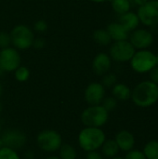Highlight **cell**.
<instances>
[{"mask_svg":"<svg viewBox=\"0 0 158 159\" xmlns=\"http://www.w3.org/2000/svg\"><path fill=\"white\" fill-rule=\"evenodd\" d=\"M135 105L141 108H148L158 102V85L151 80L140 82L131 90V98Z\"/></svg>","mask_w":158,"mask_h":159,"instance_id":"1","label":"cell"},{"mask_svg":"<svg viewBox=\"0 0 158 159\" xmlns=\"http://www.w3.org/2000/svg\"><path fill=\"white\" fill-rule=\"evenodd\" d=\"M78 144L85 152L98 151L106 140V135L101 128L85 127L78 134Z\"/></svg>","mask_w":158,"mask_h":159,"instance_id":"2","label":"cell"},{"mask_svg":"<svg viewBox=\"0 0 158 159\" xmlns=\"http://www.w3.org/2000/svg\"><path fill=\"white\" fill-rule=\"evenodd\" d=\"M80 120L85 127L102 128L109 120V112L102 105H89L81 116Z\"/></svg>","mask_w":158,"mask_h":159,"instance_id":"3","label":"cell"},{"mask_svg":"<svg viewBox=\"0 0 158 159\" xmlns=\"http://www.w3.org/2000/svg\"><path fill=\"white\" fill-rule=\"evenodd\" d=\"M131 69L137 74H147L156 66V53L148 49L136 50L129 61Z\"/></svg>","mask_w":158,"mask_h":159,"instance_id":"4","label":"cell"},{"mask_svg":"<svg viewBox=\"0 0 158 159\" xmlns=\"http://www.w3.org/2000/svg\"><path fill=\"white\" fill-rule=\"evenodd\" d=\"M39 149L46 153H54L59 151L62 143L61 135L54 129H44L39 132L35 139Z\"/></svg>","mask_w":158,"mask_h":159,"instance_id":"5","label":"cell"},{"mask_svg":"<svg viewBox=\"0 0 158 159\" xmlns=\"http://www.w3.org/2000/svg\"><path fill=\"white\" fill-rule=\"evenodd\" d=\"M9 34L13 46L21 50L31 48L34 39L32 30L23 24H19L13 27Z\"/></svg>","mask_w":158,"mask_h":159,"instance_id":"6","label":"cell"},{"mask_svg":"<svg viewBox=\"0 0 158 159\" xmlns=\"http://www.w3.org/2000/svg\"><path fill=\"white\" fill-rule=\"evenodd\" d=\"M137 15L140 22L147 28L158 25V0H148L138 7Z\"/></svg>","mask_w":158,"mask_h":159,"instance_id":"7","label":"cell"},{"mask_svg":"<svg viewBox=\"0 0 158 159\" xmlns=\"http://www.w3.org/2000/svg\"><path fill=\"white\" fill-rule=\"evenodd\" d=\"M136 49L131 43L127 40L115 41L109 49V56L116 62H128L131 60Z\"/></svg>","mask_w":158,"mask_h":159,"instance_id":"8","label":"cell"},{"mask_svg":"<svg viewBox=\"0 0 158 159\" xmlns=\"http://www.w3.org/2000/svg\"><path fill=\"white\" fill-rule=\"evenodd\" d=\"M129 41L136 50L148 49L154 44L155 36L147 28H137L129 33Z\"/></svg>","mask_w":158,"mask_h":159,"instance_id":"9","label":"cell"},{"mask_svg":"<svg viewBox=\"0 0 158 159\" xmlns=\"http://www.w3.org/2000/svg\"><path fill=\"white\" fill-rule=\"evenodd\" d=\"M20 65V55L13 48H2L0 51V67L4 72H14Z\"/></svg>","mask_w":158,"mask_h":159,"instance_id":"10","label":"cell"},{"mask_svg":"<svg viewBox=\"0 0 158 159\" xmlns=\"http://www.w3.org/2000/svg\"><path fill=\"white\" fill-rule=\"evenodd\" d=\"M1 139L4 146L12 148L14 150H20L24 147L27 142L26 135L18 129H8L3 132Z\"/></svg>","mask_w":158,"mask_h":159,"instance_id":"11","label":"cell"},{"mask_svg":"<svg viewBox=\"0 0 158 159\" xmlns=\"http://www.w3.org/2000/svg\"><path fill=\"white\" fill-rule=\"evenodd\" d=\"M85 100L88 105L101 104L105 98V88L102 83H90L85 89Z\"/></svg>","mask_w":158,"mask_h":159,"instance_id":"12","label":"cell"},{"mask_svg":"<svg viewBox=\"0 0 158 159\" xmlns=\"http://www.w3.org/2000/svg\"><path fill=\"white\" fill-rule=\"evenodd\" d=\"M112 66V59L109 54L101 52L95 56L92 61V70L97 75H104L109 73Z\"/></svg>","mask_w":158,"mask_h":159,"instance_id":"13","label":"cell"},{"mask_svg":"<svg viewBox=\"0 0 158 159\" xmlns=\"http://www.w3.org/2000/svg\"><path fill=\"white\" fill-rule=\"evenodd\" d=\"M115 141L116 142L119 150L123 151V152H129L131 150H133L134 146H135V137L134 135L126 129L120 130L116 135H115Z\"/></svg>","mask_w":158,"mask_h":159,"instance_id":"14","label":"cell"},{"mask_svg":"<svg viewBox=\"0 0 158 159\" xmlns=\"http://www.w3.org/2000/svg\"><path fill=\"white\" fill-rule=\"evenodd\" d=\"M111 39L115 41H121L129 39V32L120 22H111L106 28Z\"/></svg>","mask_w":158,"mask_h":159,"instance_id":"15","label":"cell"},{"mask_svg":"<svg viewBox=\"0 0 158 159\" xmlns=\"http://www.w3.org/2000/svg\"><path fill=\"white\" fill-rule=\"evenodd\" d=\"M118 22H120L126 28V30H128L129 33L132 32L133 30L139 28V25L141 24L137 13L130 11V10L120 15Z\"/></svg>","mask_w":158,"mask_h":159,"instance_id":"16","label":"cell"},{"mask_svg":"<svg viewBox=\"0 0 158 159\" xmlns=\"http://www.w3.org/2000/svg\"><path fill=\"white\" fill-rule=\"evenodd\" d=\"M113 97H115L117 101L126 102L131 98V89L130 88L123 83H116L112 88Z\"/></svg>","mask_w":158,"mask_h":159,"instance_id":"17","label":"cell"},{"mask_svg":"<svg viewBox=\"0 0 158 159\" xmlns=\"http://www.w3.org/2000/svg\"><path fill=\"white\" fill-rule=\"evenodd\" d=\"M101 148H102V155L105 156L106 157H110V158L116 157L120 151L119 147L115 140H105V142L103 143V144Z\"/></svg>","mask_w":158,"mask_h":159,"instance_id":"18","label":"cell"},{"mask_svg":"<svg viewBox=\"0 0 158 159\" xmlns=\"http://www.w3.org/2000/svg\"><path fill=\"white\" fill-rule=\"evenodd\" d=\"M113 10L119 16L129 11L131 7L130 0H110Z\"/></svg>","mask_w":158,"mask_h":159,"instance_id":"19","label":"cell"},{"mask_svg":"<svg viewBox=\"0 0 158 159\" xmlns=\"http://www.w3.org/2000/svg\"><path fill=\"white\" fill-rule=\"evenodd\" d=\"M93 39L100 46H108L112 42V39L106 29L95 30L93 33Z\"/></svg>","mask_w":158,"mask_h":159,"instance_id":"20","label":"cell"},{"mask_svg":"<svg viewBox=\"0 0 158 159\" xmlns=\"http://www.w3.org/2000/svg\"><path fill=\"white\" fill-rule=\"evenodd\" d=\"M59 157L61 159H76L77 152L72 144L62 143L59 149Z\"/></svg>","mask_w":158,"mask_h":159,"instance_id":"21","label":"cell"},{"mask_svg":"<svg viewBox=\"0 0 158 159\" xmlns=\"http://www.w3.org/2000/svg\"><path fill=\"white\" fill-rule=\"evenodd\" d=\"M146 159H158V141H150L142 151Z\"/></svg>","mask_w":158,"mask_h":159,"instance_id":"22","label":"cell"},{"mask_svg":"<svg viewBox=\"0 0 158 159\" xmlns=\"http://www.w3.org/2000/svg\"><path fill=\"white\" fill-rule=\"evenodd\" d=\"M15 78L19 82H25L30 77V71L25 66H19L15 71Z\"/></svg>","mask_w":158,"mask_h":159,"instance_id":"23","label":"cell"},{"mask_svg":"<svg viewBox=\"0 0 158 159\" xmlns=\"http://www.w3.org/2000/svg\"><path fill=\"white\" fill-rule=\"evenodd\" d=\"M0 159H20V157L16 150L3 146L0 149Z\"/></svg>","mask_w":158,"mask_h":159,"instance_id":"24","label":"cell"},{"mask_svg":"<svg viewBox=\"0 0 158 159\" xmlns=\"http://www.w3.org/2000/svg\"><path fill=\"white\" fill-rule=\"evenodd\" d=\"M117 83V77L115 74L113 73H107L103 75L102 85L106 89V88H113L115 84Z\"/></svg>","mask_w":158,"mask_h":159,"instance_id":"25","label":"cell"},{"mask_svg":"<svg viewBox=\"0 0 158 159\" xmlns=\"http://www.w3.org/2000/svg\"><path fill=\"white\" fill-rule=\"evenodd\" d=\"M117 100L113 97V96H110V97H106L103 99V101L102 102V105L110 113L111 111H114L116 107H117Z\"/></svg>","mask_w":158,"mask_h":159,"instance_id":"26","label":"cell"},{"mask_svg":"<svg viewBox=\"0 0 158 159\" xmlns=\"http://www.w3.org/2000/svg\"><path fill=\"white\" fill-rule=\"evenodd\" d=\"M10 43H11L10 34L6 32H0V48H8Z\"/></svg>","mask_w":158,"mask_h":159,"instance_id":"27","label":"cell"},{"mask_svg":"<svg viewBox=\"0 0 158 159\" xmlns=\"http://www.w3.org/2000/svg\"><path fill=\"white\" fill-rule=\"evenodd\" d=\"M124 159H146L145 156L143 155L142 151L140 150H131L127 153Z\"/></svg>","mask_w":158,"mask_h":159,"instance_id":"28","label":"cell"},{"mask_svg":"<svg viewBox=\"0 0 158 159\" xmlns=\"http://www.w3.org/2000/svg\"><path fill=\"white\" fill-rule=\"evenodd\" d=\"M34 30H35L36 32H38V33H44V32H46L47 29V22H46L45 20H37V21L34 23Z\"/></svg>","mask_w":158,"mask_h":159,"instance_id":"29","label":"cell"},{"mask_svg":"<svg viewBox=\"0 0 158 159\" xmlns=\"http://www.w3.org/2000/svg\"><path fill=\"white\" fill-rule=\"evenodd\" d=\"M148 74H149V77H150L149 80H151L155 84L158 85V65L155 66Z\"/></svg>","mask_w":158,"mask_h":159,"instance_id":"30","label":"cell"},{"mask_svg":"<svg viewBox=\"0 0 158 159\" xmlns=\"http://www.w3.org/2000/svg\"><path fill=\"white\" fill-rule=\"evenodd\" d=\"M86 159H103V157L102 155L98 151H90V152H87Z\"/></svg>","mask_w":158,"mask_h":159,"instance_id":"31","label":"cell"},{"mask_svg":"<svg viewBox=\"0 0 158 159\" xmlns=\"http://www.w3.org/2000/svg\"><path fill=\"white\" fill-rule=\"evenodd\" d=\"M45 40L43 38H36V39H34V42H33V47L36 49H41L45 47Z\"/></svg>","mask_w":158,"mask_h":159,"instance_id":"32","label":"cell"},{"mask_svg":"<svg viewBox=\"0 0 158 159\" xmlns=\"http://www.w3.org/2000/svg\"><path fill=\"white\" fill-rule=\"evenodd\" d=\"M135 6H137L138 7H141V6H142L143 4H145L148 0H130Z\"/></svg>","mask_w":158,"mask_h":159,"instance_id":"33","label":"cell"},{"mask_svg":"<svg viewBox=\"0 0 158 159\" xmlns=\"http://www.w3.org/2000/svg\"><path fill=\"white\" fill-rule=\"evenodd\" d=\"M92 2H95V3H104V2H108L110 0H90Z\"/></svg>","mask_w":158,"mask_h":159,"instance_id":"34","label":"cell"},{"mask_svg":"<svg viewBox=\"0 0 158 159\" xmlns=\"http://www.w3.org/2000/svg\"><path fill=\"white\" fill-rule=\"evenodd\" d=\"M46 159H61L59 157H57V156H50V157H47Z\"/></svg>","mask_w":158,"mask_h":159,"instance_id":"35","label":"cell"},{"mask_svg":"<svg viewBox=\"0 0 158 159\" xmlns=\"http://www.w3.org/2000/svg\"><path fill=\"white\" fill-rule=\"evenodd\" d=\"M3 146H4V143H3V141H2V139H1V137H0V149H1Z\"/></svg>","mask_w":158,"mask_h":159,"instance_id":"36","label":"cell"},{"mask_svg":"<svg viewBox=\"0 0 158 159\" xmlns=\"http://www.w3.org/2000/svg\"><path fill=\"white\" fill-rule=\"evenodd\" d=\"M2 92H3V89H2V85H1V83H0V97H1V95H2Z\"/></svg>","mask_w":158,"mask_h":159,"instance_id":"37","label":"cell"},{"mask_svg":"<svg viewBox=\"0 0 158 159\" xmlns=\"http://www.w3.org/2000/svg\"><path fill=\"white\" fill-rule=\"evenodd\" d=\"M3 74H4V71H3V70H2V68L0 67V77L3 75Z\"/></svg>","mask_w":158,"mask_h":159,"instance_id":"38","label":"cell"},{"mask_svg":"<svg viewBox=\"0 0 158 159\" xmlns=\"http://www.w3.org/2000/svg\"><path fill=\"white\" fill-rule=\"evenodd\" d=\"M112 159H124V158H123V157H117V156H116V157H113Z\"/></svg>","mask_w":158,"mask_h":159,"instance_id":"39","label":"cell"},{"mask_svg":"<svg viewBox=\"0 0 158 159\" xmlns=\"http://www.w3.org/2000/svg\"><path fill=\"white\" fill-rule=\"evenodd\" d=\"M2 109H3V106H2V103L0 102V115H1V113H2Z\"/></svg>","mask_w":158,"mask_h":159,"instance_id":"40","label":"cell"},{"mask_svg":"<svg viewBox=\"0 0 158 159\" xmlns=\"http://www.w3.org/2000/svg\"><path fill=\"white\" fill-rule=\"evenodd\" d=\"M156 65H158V52L156 54Z\"/></svg>","mask_w":158,"mask_h":159,"instance_id":"41","label":"cell"},{"mask_svg":"<svg viewBox=\"0 0 158 159\" xmlns=\"http://www.w3.org/2000/svg\"><path fill=\"white\" fill-rule=\"evenodd\" d=\"M1 131H2V127H1V124H0V133H1Z\"/></svg>","mask_w":158,"mask_h":159,"instance_id":"42","label":"cell"}]
</instances>
